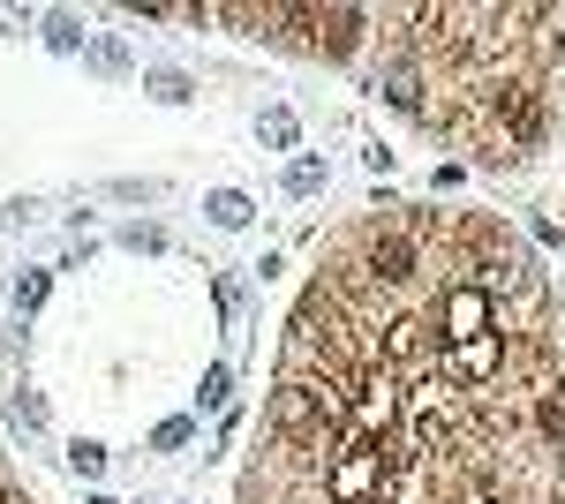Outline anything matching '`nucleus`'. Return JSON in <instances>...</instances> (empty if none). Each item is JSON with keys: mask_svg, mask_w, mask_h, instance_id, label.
I'll return each instance as SVG.
<instances>
[{"mask_svg": "<svg viewBox=\"0 0 565 504\" xmlns=\"http://www.w3.org/2000/svg\"><path fill=\"white\" fill-rule=\"evenodd\" d=\"M385 474H392V460L377 452V444H354V460H340V467H332V497H340V504H354L362 490H377Z\"/></svg>", "mask_w": 565, "mask_h": 504, "instance_id": "nucleus-1", "label": "nucleus"}, {"mask_svg": "<svg viewBox=\"0 0 565 504\" xmlns=\"http://www.w3.org/2000/svg\"><path fill=\"white\" fill-rule=\"evenodd\" d=\"M370 271H377V279H407V271H415V242H407V234H377V242H370Z\"/></svg>", "mask_w": 565, "mask_h": 504, "instance_id": "nucleus-2", "label": "nucleus"}, {"mask_svg": "<svg viewBox=\"0 0 565 504\" xmlns=\"http://www.w3.org/2000/svg\"><path fill=\"white\" fill-rule=\"evenodd\" d=\"M490 362H498V346L476 339V346H460V354H452V377H490Z\"/></svg>", "mask_w": 565, "mask_h": 504, "instance_id": "nucleus-3", "label": "nucleus"}, {"mask_svg": "<svg viewBox=\"0 0 565 504\" xmlns=\"http://www.w3.org/2000/svg\"><path fill=\"white\" fill-rule=\"evenodd\" d=\"M218 218V226H249V196H242V189H218L212 204H204Z\"/></svg>", "mask_w": 565, "mask_h": 504, "instance_id": "nucleus-4", "label": "nucleus"}, {"mask_svg": "<svg viewBox=\"0 0 565 504\" xmlns=\"http://www.w3.org/2000/svg\"><path fill=\"white\" fill-rule=\"evenodd\" d=\"M45 287H53V279H45V271H23V279H15V317H39Z\"/></svg>", "mask_w": 565, "mask_h": 504, "instance_id": "nucleus-5", "label": "nucleus"}, {"mask_svg": "<svg viewBox=\"0 0 565 504\" xmlns=\"http://www.w3.org/2000/svg\"><path fill=\"white\" fill-rule=\"evenodd\" d=\"M317 189H324V167L317 159H295L287 167V196H317Z\"/></svg>", "mask_w": 565, "mask_h": 504, "instance_id": "nucleus-6", "label": "nucleus"}, {"mask_svg": "<svg viewBox=\"0 0 565 504\" xmlns=\"http://www.w3.org/2000/svg\"><path fill=\"white\" fill-rule=\"evenodd\" d=\"M45 39L61 45V53H76V45H84V23H76V15H53V23H45Z\"/></svg>", "mask_w": 565, "mask_h": 504, "instance_id": "nucleus-7", "label": "nucleus"}, {"mask_svg": "<svg viewBox=\"0 0 565 504\" xmlns=\"http://www.w3.org/2000/svg\"><path fill=\"white\" fill-rule=\"evenodd\" d=\"M264 143H279V151H287V143H295V114H279V106H271V114H264Z\"/></svg>", "mask_w": 565, "mask_h": 504, "instance_id": "nucleus-8", "label": "nucleus"}, {"mask_svg": "<svg viewBox=\"0 0 565 504\" xmlns=\"http://www.w3.org/2000/svg\"><path fill=\"white\" fill-rule=\"evenodd\" d=\"M68 467H76V474H106V452H98V444H68Z\"/></svg>", "mask_w": 565, "mask_h": 504, "instance_id": "nucleus-9", "label": "nucleus"}, {"mask_svg": "<svg viewBox=\"0 0 565 504\" xmlns=\"http://www.w3.org/2000/svg\"><path fill=\"white\" fill-rule=\"evenodd\" d=\"M226 392H234V377H226V369H204V392H196V399H204V407H218Z\"/></svg>", "mask_w": 565, "mask_h": 504, "instance_id": "nucleus-10", "label": "nucleus"}, {"mask_svg": "<svg viewBox=\"0 0 565 504\" xmlns=\"http://www.w3.org/2000/svg\"><path fill=\"white\" fill-rule=\"evenodd\" d=\"M15 415H23V429H39V421H45V399H39V392H15Z\"/></svg>", "mask_w": 565, "mask_h": 504, "instance_id": "nucleus-11", "label": "nucleus"}, {"mask_svg": "<svg viewBox=\"0 0 565 504\" xmlns=\"http://www.w3.org/2000/svg\"><path fill=\"white\" fill-rule=\"evenodd\" d=\"M543 437H551V444H565V407H558V399H543Z\"/></svg>", "mask_w": 565, "mask_h": 504, "instance_id": "nucleus-12", "label": "nucleus"}, {"mask_svg": "<svg viewBox=\"0 0 565 504\" xmlns=\"http://www.w3.org/2000/svg\"><path fill=\"white\" fill-rule=\"evenodd\" d=\"M151 98H167V106H181V98H189V84H181V76H151Z\"/></svg>", "mask_w": 565, "mask_h": 504, "instance_id": "nucleus-13", "label": "nucleus"}, {"mask_svg": "<svg viewBox=\"0 0 565 504\" xmlns=\"http://www.w3.org/2000/svg\"><path fill=\"white\" fill-rule=\"evenodd\" d=\"M159 452H174V444H189V421H159V437H151Z\"/></svg>", "mask_w": 565, "mask_h": 504, "instance_id": "nucleus-14", "label": "nucleus"}, {"mask_svg": "<svg viewBox=\"0 0 565 504\" xmlns=\"http://www.w3.org/2000/svg\"><path fill=\"white\" fill-rule=\"evenodd\" d=\"M0 504H8V497H0Z\"/></svg>", "mask_w": 565, "mask_h": 504, "instance_id": "nucleus-15", "label": "nucleus"}]
</instances>
